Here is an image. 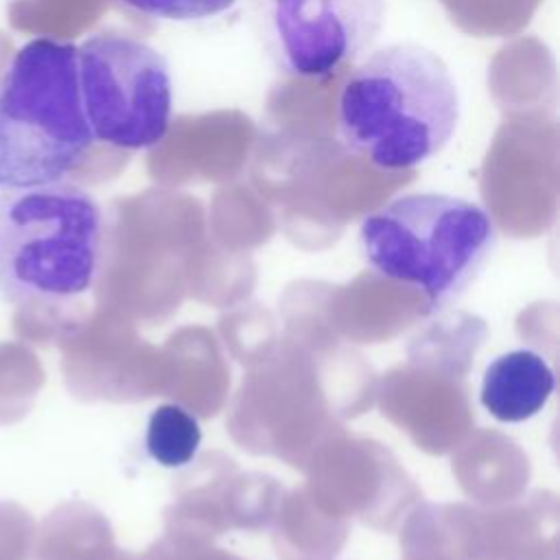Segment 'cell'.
I'll use <instances>...</instances> for the list:
<instances>
[{
	"label": "cell",
	"mask_w": 560,
	"mask_h": 560,
	"mask_svg": "<svg viewBox=\"0 0 560 560\" xmlns=\"http://www.w3.org/2000/svg\"><path fill=\"white\" fill-rule=\"evenodd\" d=\"M556 389L551 365L534 350L497 357L481 378V405L499 422H523L542 411Z\"/></svg>",
	"instance_id": "obj_7"
},
{
	"label": "cell",
	"mask_w": 560,
	"mask_h": 560,
	"mask_svg": "<svg viewBox=\"0 0 560 560\" xmlns=\"http://www.w3.org/2000/svg\"><path fill=\"white\" fill-rule=\"evenodd\" d=\"M28 523V514L15 503H0V560H24Z\"/></svg>",
	"instance_id": "obj_11"
},
{
	"label": "cell",
	"mask_w": 560,
	"mask_h": 560,
	"mask_svg": "<svg viewBox=\"0 0 560 560\" xmlns=\"http://www.w3.org/2000/svg\"><path fill=\"white\" fill-rule=\"evenodd\" d=\"M77 46L35 37L0 74V190L63 182L92 149Z\"/></svg>",
	"instance_id": "obj_2"
},
{
	"label": "cell",
	"mask_w": 560,
	"mask_h": 560,
	"mask_svg": "<svg viewBox=\"0 0 560 560\" xmlns=\"http://www.w3.org/2000/svg\"><path fill=\"white\" fill-rule=\"evenodd\" d=\"M83 112L94 142L144 151L171 127L173 83L153 46L120 33H96L77 46Z\"/></svg>",
	"instance_id": "obj_5"
},
{
	"label": "cell",
	"mask_w": 560,
	"mask_h": 560,
	"mask_svg": "<svg viewBox=\"0 0 560 560\" xmlns=\"http://www.w3.org/2000/svg\"><path fill=\"white\" fill-rule=\"evenodd\" d=\"M122 7L155 20L188 22L228 11L236 0H118Z\"/></svg>",
	"instance_id": "obj_10"
},
{
	"label": "cell",
	"mask_w": 560,
	"mask_h": 560,
	"mask_svg": "<svg viewBox=\"0 0 560 560\" xmlns=\"http://www.w3.org/2000/svg\"><path fill=\"white\" fill-rule=\"evenodd\" d=\"M387 0H267V22L282 66L326 79L378 35Z\"/></svg>",
	"instance_id": "obj_6"
},
{
	"label": "cell",
	"mask_w": 560,
	"mask_h": 560,
	"mask_svg": "<svg viewBox=\"0 0 560 560\" xmlns=\"http://www.w3.org/2000/svg\"><path fill=\"white\" fill-rule=\"evenodd\" d=\"M33 359L18 343H0V424L15 422L28 409L22 376L35 365Z\"/></svg>",
	"instance_id": "obj_9"
},
{
	"label": "cell",
	"mask_w": 560,
	"mask_h": 560,
	"mask_svg": "<svg viewBox=\"0 0 560 560\" xmlns=\"http://www.w3.org/2000/svg\"><path fill=\"white\" fill-rule=\"evenodd\" d=\"M201 444L199 420L182 405L166 402L151 411L144 433L149 457L164 468L190 464Z\"/></svg>",
	"instance_id": "obj_8"
},
{
	"label": "cell",
	"mask_w": 560,
	"mask_h": 560,
	"mask_svg": "<svg viewBox=\"0 0 560 560\" xmlns=\"http://www.w3.org/2000/svg\"><path fill=\"white\" fill-rule=\"evenodd\" d=\"M361 252L383 278L416 287L429 311L457 302L488 262L497 230L490 214L462 197L409 192L361 221Z\"/></svg>",
	"instance_id": "obj_3"
},
{
	"label": "cell",
	"mask_w": 560,
	"mask_h": 560,
	"mask_svg": "<svg viewBox=\"0 0 560 560\" xmlns=\"http://www.w3.org/2000/svg\"><path fill=\"white\" fill-rule=\"evenodd\" d=\"M459 122V94L448 66L427 46L402 42L370 52L337 94L341 144L385 173L438 155Z\"/></svg>",
	"instance_id": "obj_1"
},
{
	"label": "cell",
	"mask_w": 560,
	"mask_h": 560,
	"mask_svg": "<svg viewBox=\"0 0 560 560\" xmlns=\"http://www.w3.org/2000/svg\"><path fill=\"white\" fill-rule=\"evenodd\" d=\"M103 212L66 182L0 192V295L11 304L66 302L98 273Z\"/></svg>",
	"instance_id": "obj_4"
}]
</instances>
